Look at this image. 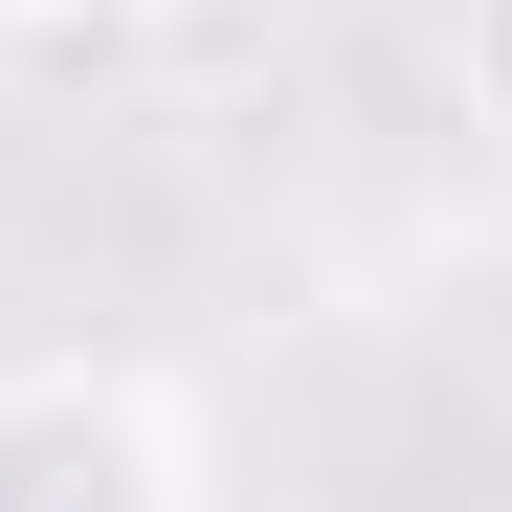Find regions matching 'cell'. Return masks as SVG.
Here are the masks:
<instances>
[{
	"instance_id": "obj_1",
	"label": "cell",
	"mask_w": 512,
	"mask_h": 512,
	"mask_svg": "<svg viewBox=\"0 0 512 512\" xmlns=\"http://www.w3.org/2000/svg\"><path fill=\"white\" fill-rule=\"evenodd\" d=\"M0 512H201V423L134 357H23L0 379Z\"/></svg>"
},
{
	"instance_id": "obj_2",
	"label": "cell",
	"mask_w": 512,
	"mask_h": 512,
	"mask_svg": "<svg viewBox=\"0 0 512 512\" xmlns=\"http://www.w3.org/2000/svg\"><path fill=\"white\" fill-rule=\"evenodd\" d=\"M446 90H468V134L512 156V0H446Z\"/></svg>"
},
{
	"instance_id": "obj_3",
	"label": "cell",
	"mask_w": 512,
	"mask_h": 512,
	"mask_svg": "<svg viewBox=\"0 0 512 512\" xmlns=\"http://www.w3.org/2000/svg\"><path fill=\"white\" fill-rule=\"evenodd\" d=\"M45 23H156V0H45Z\"/></svg>"
}]
</instances>
